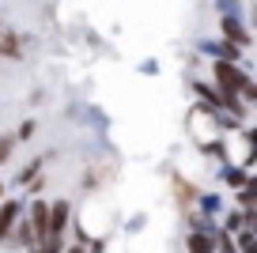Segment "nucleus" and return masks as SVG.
Here are the masks:
<instances>
[{"mask_svg":"<svg viewBox=\"0 0 257 253\" xmlns=\"http://www.w3.org/2000/svg\"><path fill=\"white\" fill-rule=\"evenodd\" d=\"M212 76H216L219 95H234V98H238V95H242V87L249 83L246 72H242L238 64H227V61H216V64H212Z\"/></svg>","mask_w":257,"mask_h":253,"instance_id":"f257e3e1","label":"nucleus"},{"mask_svg":"<svg viewBox=\"0 0 257 253\" xmlns=\"http://www.w3.org/2000/svg\"><path fill=\"white\" fill-rule=\"evenodd\" d=\"M23 219V204L19 200H0V242H8L16 223Z\"/></svg>","mask_w":257,"mask_h":253,"instance_id":"f03ea898","label":"nucleus"},{"mask_svg":"<svg viewBox=\"0 0 257 253\" xmlns=\"http://www.w3.org/2000/svg\"><path fill=\"white\" fill-rule=\"evenodd\" d=\"M64 230H68V200H57V204H49V230H46V238L49 242H61Z\"/></svg>","mask_w":257,"mask_h":253,"instance_id":"7ed1b4c3","label":"nucleus"},{"mask_svg":"<svg viewBox=\"0 0 257 253\" xmlns=\"http://www.w3.org/2000/svg\"><path fill=\"white\" fill-rule=\"evenodd\" d=\"M27 223L34 227V234H38V245L49 242L46 230H49V204L46 200H31V215H27Z\"/></svg>","mask_w":257,"mask_h":253,"instance_id":"20e7f679","label":"nucleus"},{"mask_svg":"<svg viewBox=\"0 0 257 253\" xmlns=\"http://www.w3.org/2000/svg\"><path fill=\"white\" fill-rule=\"evenodd\" d=\"M8 242H16V245H23V249H34V245H38V234H34V227L27 219H19L16 223V230H12V238Z\"/></svg>","mask_w":257,"mask_h":253,"instance_id":"39448f33","label":"nucleus"},{"mask_svg":"<svg viewBox=\"0 0 257 253\" xmlns=\"http://www.w3.org/2000/svg\"><path fill=\"white\" fill-rule=\"evenodd\" d=\"M185 249H189V253H212V249H216V242H212L204 230H193V234L185 238Z\"/></svg>","mask_w":257,"mask_h":253,"instance_id":"423d86ee","label":"nucleus"},{"mask_svg":"<svg viewBox=\"0 0 257 253\" xmlns=\"http://www.w3.org/2000/svg\"><path fill=\"white\" fill-rule=\"evenodd\" d=\"M223 34H227V38H231V46H249V34L246 31H242V27L238 23H234V19H223Z\"/></svg>","mask_w":257,"mask_h":253,"instance_id":"0eeeda50","label":"nucleus"},{"mask_svg":"<svg viewBox=\"0 0 257 253\" xmlns=\"http://www.w3.org/2000/svg\"><path fill=\"white\" fill-rule=\"evenodd\" d=\"M42 163H46V159H31V163L16 174V182H34V178H38V170H42Z\"/></svg>","mask_w":257,"mask_h":253,"instance_id":"6e6552de","label":"nucleus"},{"mask_svg":"<svg viewBox=\"0 0 257 253\" xmlns=\"http://www.w3.org/2000/svg\"><path fill=\"white\" fill-rule=\"evenodd\" d=\"M0 57H19V38L16 34H4V38H0Z\"/></svg>","mask_w":257,"mask_h":253,"instance_id":"1a4fd4ad","label":"nucleus"},{"mask_svg":"<svg viewBox=\"0 0 257 253\" xmlns=\"http://www.w3.org/2000/svg\"><path fill=\"white\" fill-rule=\"evenodd\" d=\"M12 151H16V136H0V166H4V163H8V159H12Z\"/></svg>","mask_w":257,"mask_h":253,"instance_id":"9d476101","label":"nucleus"},{"mask_svg":"<svg viewBox=\"0 0 257 253\" xmlns=\"http://www.w3.org/2000/svg\"><path fill=\"white\" fill-rule=\"evenodd\" d=\"M227 178V185H249V178H246V170H242V166H234L231 174H223Z\"/></svg>","mask_w":257,"mask_h":253,"instance_id":"9b49d317","label":"nucleus"},{"mask_svg":"<svg viewBox=\"0 0 257 253\" xmlns=\"http://www.w3.org/2000/svg\"><path fill=\"white\" fill-rule=\"evenodd\" d=\"M34 129H38V125H34V121H23V125H19V133H16V144L31 140V136H34Z\"/></svg>","mask_w":257,"mask_h":253,"instance_id":"f8f14e48","label":"nucleus"},{"mask_svg":"<svg viewBox=\"0 0 257 253\" xmlns=\"http://www.w3.org/2000/svg\"><path fill=\"white\" fill-rule=\"evenodd\" d=\"M238 204L246 208V212H253V185H246V189L238 193Z\"/></svg>","mask_w":257,"mask_h":253,"instance_id":"ddd939ff","label":"nucleus"},{"mask_svg":"<svg viewBox=\"0 0 257 253\" xmlns=\"http://www.w3.org/2000/svg\"><path fill=\"white\" fill-rule=\"evenodd\" d=\"M219 253H238L234 242H231V234H219Z\"/></svg>","mask_w":257,"mask_h":253,"instance_id":"4468645a","label":"nucleus"},{"mask_svg":"<svg viewBox=\"0 0 257 253\" xmlns=\"http://www.w3.org/2000/svg\"><path fill=\"white\" fill-rule=\"evenodd\" d=\"M68 253H83V249H68Z\"/></svg>","mask_w":257,"mask_h":253,"instance_id":"2eb2a0df","label":"nucleus"},{"mask_svg":"<svg viewBox=\"0 0 257 253\" xmlns=\"http://www.w3.org/2000/svg\"><path fill=\"white\" fill-rule=\"evenodd\" d=\"M0 197H4V185H0Z\"/></svg>","mask_w":257,"mask_h":253,"instance_id":"dca6fc26","label":"nucleus"}]
</instances>
